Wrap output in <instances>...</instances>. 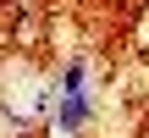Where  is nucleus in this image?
<instances>
[{"mask_svg":"<svg viewBox=\"0 0 149 138\" xmlns=\"http://www.w3.org/2000/svg\"><path fill=\"white\" fill-rule=\"evenodd\" d=\"M83 77H88V66H83V61H66V72H61V94H83Z\"/></svg>","mask_w":149,"mask_h":138,"instance_id":"f03ea898","label":"nucleus"},{"mask_svg":"<svg viewBox=\"0 0 149 138\" xmlns=\"http://www.w3.org/2000/svg\"><path fill=\"white\" fill-rule=\"evenodd\" d=\"M88 116H94V105H88V94H61V105H55V127L66 138H77L88 127Z\"/></svg>","mask_w":149,"mask_h":138,"instance_id":"f257e3e1","label":"nucleus"}]
</instances>
